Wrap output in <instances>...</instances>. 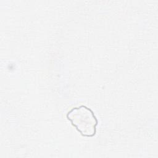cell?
<instances>
[{
	"instance_id": "1",
	"label": "cell",
	"mask_w": 158,
	"mask_h": 158,
	"mask_svg": "<svg viewBox=\"0 0 158 158\" xmlns=\"http://www.w3.org/2000/svg\"><path fill=\"white\" fill-rule=\"evenodd\" d=\"M66 117L83 136L93 137L96 135L98 120L90 108L84 105L73 107L67 113Z\"/></svg>"
}]
</instances>
